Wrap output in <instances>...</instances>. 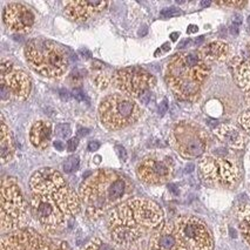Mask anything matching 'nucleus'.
Instances as JSON below:
<instances>
[{"label":"nucleus","mask_w":250,"mask_h":250,"mask_svg":"<svg viewBox=\"0 0 250 250\" xmlns=\"http://www.w3.org/2000/svg\"><path fill=\"white\" fill-rule=\"evenodd\" d=\"M54 134L55 136L60 139H68L72 134V129L71 126L68 124H59L55 126L54 129Z\"/></svg>","instance_id":"bb28decb"},{"label":"nucleus","mask_w":250,"mask_h":250,"mask_svg":"<svg viewBox=\"0 0 250 250\" xmlns=\"http://www.w3.org/2000/svg\"><path fill=\"white\" fill-rule=\"evenodd\" d=\"M214 134L221 144L232 149H242L246 146V136L232 125H220L214 129Z\"/></svg>","instance_id":"a211bd4d"},{"label":"nucleus","mask_w":250,"mask_h":250,"mask_svg":"<svg viewBox=\"0 0 250 250\" xmlns=\"http://www.w3.org/2000/svg\"><path fill=\"white\" fill-rule=\"evenodd\" d=\"M197 30H199V27H197L196 25H189V27H188V30H187V33H188V34L196 33Z\"/></svg>","instance_id":"c03bdc74"},{"label":"nucleus","mask_w":250,"mask_h":250,"mask_svg":"<svg viewBox=\"0 0 250 250\" xmlns=\"http://www.w3.org/2000/svg\"><path fill=\"white\" fill-rule=\"evenodd\" d=\"M32 81L24 69L2 57L0 61V97L4 101H25L30 97Z\"/></svg>","instance_id":"9d476101"},{"label":"nucleus","mask_w":250,"mask_h":250,"mask_svg":"<svg viewBox=\"0 0 250 250\" xmlns=\"http://www.w3.org/2000/svg\"><path fill=\"white\" fill-rule=\"evenodd\" d=\"M165 225V214L156 202L133 197L108 215V230L113 243L125 250H135L147 236Z\"/></svg>","instance_id":"f03ea898"},{"label":"nucleus","mask_w":250,"mask_h":250,"mask_svg":"<svg viewBox=\"0 0 250 250\" xmlns=\"http://www.w3.org/2000/svg\"><path fill=\"white\" fill-rule=\"evenodd\" d=\"M181 14V11L176 7H168V8H164L160 13V16L162 18H173V17H179Z\"/></svg>","instance_id":"c85d7f7f"},{"label":"nucleus","mask_w":250,"mask_h":250,"mask_svg":"<svg viewBox=\"0 0 250 250\" xmlns=\"http://www.w3.org/2000/svg\"><path fill=\"white\" fill-rule=\"evenodd\" d=\"M180 37V33L179 32H175V33H171L170 34V39H171V42H176L177 40V38Z\"/></svg>","instance_id":"49530a36"},{"label":"nucleus","mask_w":250,"mask_h":250,"mask_svg":"<svg viewBox=\"0 0 250 250\" xmlns=\"http://www.w3.org/2000/svg\"><path fill=\"white\" fill-rule=\"evenodd\" d=\"M189 43H190V40L187 39V40H185V42H182L181 43H180L179 47L180 48H183V47H186V46H187V45H189Z\"/></svg>","instance_id":"de8ad7c7"},{"label":"nucleus","mask_w":250,"mask_h":250,"mask_svg":"<svg viewBox=\"0 0 250 250\" xmlns=\"http://www.w3.org/2000/svg\"><path fill=\"white\" fill-rule=\"evenodd\" d=\"M200 173L208 186L217 188H234L241 179L237 156L225 146L208 150L200 160Z\"/></svg>","instance_id":"423d86ee"},{"label":"nucleus","mask_w":250,"mask_h":250,"mask_svg":"<svg viewBox=\"0 0 250 250\" xmlns=\"http://www.w3.org/2000/svg\"><path fill=\"white\" fill-rule=\"evenodd\" d=\"M210 67L196 52H181L173 55L166 67V83L176 98L185 101H196Z\"/></svg>","instance_id":"20e7f679"},{"label":"nucleus","mask_w":250,"mask_h":250,"mask_svg":"<svg viewBox=\"0 0 250 250\" xmlns=\"http://www.w3.org/2000/svg\"><path fill=\"white\" fill-rule=\"evenodd\" d=\"M28 66L38 74L48 79H60L67 72L69 58L66 49L53 40L32 39L25 46Z\"/></svg>","instance_id":"39448f33"},{"label":"nucleus","mask_w":250,"mask_h":250,"mask_svg":"<svg viewBox=\"0 0 250 250\" xmlns=\"http://www.w3.org/2000/svg\"><path fill=\"white\" fill-rule=\"evenodd\" d=\"M232 24L240 26L241 24H242V17H241L240 14H235L234 19H232Z\"/></svg>","instance_id":"58836bf2"},{"label":"nucleus","mask_w":250,"mask_h":250,"mask_svg":"<svg viewBox=\"0 0 250 250\" xmlns=\"http://www.w3.org/2000/svg\"><path fill=\"white\" fill-rule=\"evenodd\" d=\"M167 110H168V101L167 99H164V101H162L159 106V114L164 115Z\"/></svg>","instance_id":"c9c22d12"},{"label":"nucleus","mask_w":250,"mask_h":250,"mask_svg":"<svg viewBox=\"0 0 250 250\" xmlns=\"http://www.w3.org/2000/svg\"><path fill=\"white\" fill-rule=\"evenodd\" d=\"M114 73H110L109 69H107L106 65L101 61L94 60L91 66V78L94 85L100 89H106L113 83Z\"/></svg>","instance_id":"5701e85b"},{"label":"nucleus","mask_w":250,"mask_h":250,"mask_svg":"<svg viewBox=\"0 0 250 250\" xmlns=\"http://www.w3.org/2000/svg\"><path fill=\"white\" fill-rule=\"evenodd\" d=\"M79 54L81 55V57H83V58H86V59H89V58H91L92 57V53H91V52H89L88 51V49H80V51H79Z\"/></svg>","instance_id":"4c0bfd02"},{"label":"nucleus","mask_w":250,"mask_h":250,"mask_svg":"<svg viewBox=\"0 0 250 250\" xmlns=\"http://www.w3.org/2000/svg\"><path fill=\"white\" fill-rule=\"evenodd\" d=\"M231 66L235 80L246 94L247 104L250 107V60L236 57L231 60Z\"/></svg>","instance_id":"aec40b11"},{"label":"nucleus","mask_w":250,"mask_h":250,"mask_svg":"<svg viewBox=\"0 0 250 250\" xmlns=\"http://www.w3.org/2000/svg\"><path fill=\"white\" fill-rule=\"evenodd\" d=\"M0 250H52V242L34 229L22 228L2 236Z\"/></svg>","instance_id":"4468645a"},{"label":"nucleus","mask_w":250,"mask_h":250,"mask_svg":"<svg viewBox=\"0 0 250 250\" xmlns=\"http://www.w3.org/2000/svg\"><path fill=\"white\" fill-rule=\"evenodd\" d=\"M142 115V109L134 99L122 93L107 95L99 106V118L104 128L120 130L132 126Z\"/></svg>","instance_id":"6e6552de"},{"label":"nucleus","mask_w":250,"mask_h":250,"mask_svg":"<svg viewBox=\"0 0 250 250\" xmlns=\"http://www.w3.org/2000/svg\"><path fill=\"white\" fill-rule=\"evenodd\" d=\"M203 42H205V37L201 36V37L197 38L195 42H194V45H195V46H201Z\"/></svg>","instance_id":"a18cd8bd"},{"label":"nucleus","mask_w":250,"mask_h":250,"mask_svg":"<svg viewBox=\"0 0 250 250\" xmlns=\"http://www.w3.org/2000/svg\"><path fill=\"white\" fill-rule=\"evenodd\" d=\"M238 27H240V26L231 24L230 28H229V31H230V33L232 34V36H237V34H238Z\"/></svg>","instance_id":"79ce46f5"},{"label":"nucleus","mask_w":250,"mask_h":250,"mask_svg":"<svg viewBox=\"0 0 250 250\" xmlns=\"http://www.w3.org/2000/svg\"><path fill=\"white\" fill-rule=\"evenodd\" d=\"M2 21L10 31L20 34L30 33L36 22V17L21 2H10L2 11Z\"/></svg>","instance_id":"2eb2a0df"},{"label":"nucleus","mask_w":250,"mask_h":250,"mask_svg":"<svg viewBox=\"0 0 250 250\" xmlns=\"http://www.w3.org/2000/svg\"><path fill=\"white\" fill-rule=\"evenodd\" d=\"M52 250H72L65 242H52Z\"/></svg>","instance_id":"72a5a7b5"},{"label":"nucleus","mask_w":250,"mask_h":250,"mask_svg":"<svg viewBox=\"0 0 250 250\" xmlns=\"http://www.w3.org/2000/svg\"><path fill=\"white\" fill-rule=\"evenodd\" d=\"M69 81H71V83L77 86V88H80L79 86L83 83V75L79 73V71H73L69 75Z\"/></svg>","instance_id":"c756f323"},{"label":"nucleus","mask_w":250,"mask_h":250,"mask_svg":"<svg viewBox=\"0 0 250 250\" xmlns=\"http://www.w3.org/2000/svg\"><path fill=\"white\" fill-rule=\"evenodd\" d=\"M148 250H190L174 223H165L149 237Z\"/></svg>","instance_id":"dca6fc26"},{"label":"nucleus","mask_w":250,"mask_h":250,"mask_svg":"<svg viewBox=\"0 0 250 250\" xmlns=\"http://www.w3.org/2000/svg\"><path fill=\"white\" fill-rule=\"evenodd\" d=\"M30 141L34 148L39 150H46L51 146L52 125L46 120L36 121L30 130Z\"/></svg>","instance_id":"6ab92c4d"},{"label":"nucleus","mask_w":250,"mask_h":250,"mask_svg":"<svg viewBox=\"0 0 250 250\" xmlns=\"http://www.w3.org/2000/svg\"><path fill=\"white\" fill-rule=\"evenodd\" d=\"M169 49H170V45H169V43H168V42H166L165 45L162 46V48H161V49H159V51H156L155 55H158L159 53H161L162 51H164V52H167V51H169Z\"/></svg>","instance_id":"37998d69"},{"label":"nucleus","mask_w":250,"mask_h":250,"mask_svg":"<svg viewBox=\"0 0 250 250\" xmlns=\"http://www.w3.org/2000/svg\"><path fill=\"white\" fill-rule=\"evenodd\" d=\"M210 1H201V7H208L210 6Z\"/></svg>","instance_id":"3c124183"},{"label":"nucleus","mask_w":250,"mask_h":250,"mask_svg":"<svg viewBox=\"0 0 250 250\" xmlns=\"http://www.w3.org/2000/svg\"><path fill=\"white\" fill-rule=\"evenodd\" d=\"M174 226L190 250H213L214 241L207 225L199 217L182 215L174 221Z\"/></svg>","instance_id":"ddd939ff"},{"label":"nucleus","mask_w":250,"mask_h":250,"mask_svg":"<svg viewBox=\"0 0 250 250\" xmlns=\"http://www.w3.org/2000/svg\"><path fill=\"white\" fill-rule=\"evenodd\" d=\"M170 145L182 158L196 159L207 153L208 133L201 126L190 121H181L170 132Z\"/></svg>","instance_id":"1a4fd4ad"},{"label":"nucleus","mask_w":250,"mask_h":250,"mask_svg":"<svg viewBox=\"0 0 250 250\" xmlns=\"http://www.w3.org/2000/svg\"><path fill=\"white\" fill-rule=\"evenodd\" d=\"M115 152H116V154H118V156L120 158V160H122V161H126V160H127V152H126V149H125V147L120 146V145H116Z\"/></svg>","instance_id":"2f4dec72"},{"label":"nucleus","mask_w":250,"mask_h":250,"mask_svg":"<svg viewBox=\"0 0 250 250\" xmlns=\"http://www.w3.org/2000/svg\"><path fill=\"white\" fill-rule=\"evenodd\" d=\"M108 6L107 1H94V0H83V1H66L63 5V12L69 20L74 22H85L97 14L101 13Z\"/></svg>","instance_id":"f3484780"},{"label":"nucleus","mask_w":250,"mask_h":250,"mask_svg":"<svg viewBox=\"0 0 250 250\" xmlns=\"http://www.w3.org/2000/svg\"><path fill=\"white\" fill-rule=\"evenodd\" d=\"M175 164L171 156L164 153H150L141 160L136 168L138 177L146 185L159 186L169 182L174 176Z\"/></svg>","instance_id":"f8f14e48"},{"label":"nucleus","mask_w":250,"mask_h":250,"mask_svg":"<svg viewBox=\"0 0 250 250\" xmlns=\"http://www.w3.org/2000/svg\"><path fill=\"white\" fill-rule=\"evenodd\" d=\"M193 169H194V165L193 164H189L187 166V167H186V171H187V173H190V171H193Z\"/></svg>","instance_id":"09e8293b"},{"label":"nucleus","mask_w":250,"mask_h":250,"mask_svg":"<svg viewBox=\"0 0 250 250\" xmlns=\"http://www.w3.org/2000/svg\"><path fill=\"white\" fill-rule=\"evenodd\" d=\"M113 85L122 94L132 99H140L152 92L156 85L154 75L141 67H128L116 71L113 77Z\"/></svg>","instance_id":"9b49d317"},{"label":"nucleus","mask_w":250,"mask_h":250,"mask_svg":"<svg viewBox=\"0 0 250 250\" xmlns=\"http://www.w3.org/2000/svg\"><path fill=\"white\" fill-rule=\"evenodd\" d=\"M1 119V132H0V162L1 165H6L12 161L14 153H16V146H14L13 136L11 133L10 127L5 121L4 115L0 116Z\"/></svg>","instance_id":"4be33fe9"},{"label":"nucleus","mask_w":250,"mask_h":250,"mask_svg":"<svg viewBox=\"0 0 250 250\" xmlns=\"http://www.w3.org/2000/svg\"><path fill=\"white\" fill-rule=\"evenodd\" d=\"M133 183L121 173L112 169H99L86 177L79 188L81 202L85 205L89 220L97 221L104 214L129 200Z\"/></svg>","instance_id":"7ed1b4c3"},{"label":"nucleus","mask_w":250,"mask_h":250,"mask_svg":"<svg viewBox=\"0 0 250 250\" xmlns=\"http://www.w3.org/2000/svg\"><path fill=\"white\" fill-rule=\"evenodd\" d=\"M31 211L48 232L59 231L81 210L80 196L53 168H42L30 179Z\"/></svg>","instance_id":"f257e3e1"},{"label":"nucleus","mask_w":250,"mask_h":250,"mask_svg":"<svg viewBox=\"0 0 250 250\" xmlns=\"http://www.w3.org/2000/svg\"><path fill=\"white\" fill-rule=\"evenodd\" d=\"M238 228L248 246L250 247V205H240L236 208Z\"/></svg>","instance_id":"b1692460"},{"label":"nucleus","mask_w":250,"mask_h":250,"mask_svg":"<svg viewBox=\"0 0 250 250\" xmlns=\"http://www.w3.org/2000/svg\"><path fill=\"white\" fill-rule=\"evenodd\" d=\"M60 97H61V99H62L63 101H65V100H69V97H71V95H69V93L66 91V89H61V91H60Z\"/></svg>","instance_id":"a19ab883"},{"label":"nucleus","mask_w":250,"mask_h":250,"mask_svg":"<svg viewBox=\"0 0 250 250\" xmlns=\"http://www.w3.org/2000/svg\"><path fill=\"white\" fill-rule=\"evenodd\" d=\"M99 148H100V144H99L98 141H91L88 144V150H89V152H95V150H98Z\"/></svg>","instance_id":"e433bc0d"},{"label":"nucleus","mask_w":250,"mask_h":250,"mask_svg":"<svg viewBox=\"0 0 250 250\" xmlns=\"http://www.w3.org/2000/svg\"><path fill=\"white\" fill-rule=\"evenodd\" d=\"M247 53H248V55L250 57V42L247 45Z\"/></svg>","instance_id":"603ef678"},{"label":"nucleus","mask_w":250,"mask_h":250,"mask_svg":"<svg viewBox=\"0 0 250 250\" xmlns=\"http://www.w3.org/2000/svg\"><path fill=\"white\" fill-rule=\"evenodd\" d=\"M248 24H249V25H250V16H249V17H248Z\"/></svg>","instance_id":"864d4df0"},{"label":"nucleus","mask_w":250,"mask_h":250,"mask_svg":"<svg viewBox=\"0 0 250 250\" xmlns=\"http://www.w3.org/2000/svg\"><path fill=\"white\" fill-rule=\"evenodd\" d=\"M83 250H118L114 244H112L108 241L104 240L101 237H95L92 241H89L86 244V247Z\"/></svg>","instance_id":"393cba45"},{"label":"nucleus","mask_w":250,"mask_h":250,"mask_svg":"<svg viewBox=\"0 0 250 250\" xmlns=\"http://www.w3.org/2000/svg\"><path fill=\"white\" fill-rule=\"evenodd\" d=\"M216 5L219 6H227V7H235V8H241L246 6V1H217Z\"/></svg>","instance_id":"7c9ffc66"},{"label":"nucleus","mask_w":250,"mask_h":250,"mask_svg":"<svg viewBox=\"0 0 250 250\" xmlns=\"http://www.w3.org/2000/svg\"><path fill=\"white\" fill-rule=\"evenodd\" d=\"M53 146L57 148V150H60V152L65 149V145H63L62 141H54Z\"/></svg>","instance_id":"ea45409f"},{"label":"nucleus","mask_w":250,"mask_h":250,"mask_svg":"<svg viewBox=\"0 0 250 250\" xmlns=\"http://www.w3.org/2000/svg\"><path fill=\"white\" fill-rule=\"evenodd\" d=\"M78 145H79V139H78V138L69 139V141L67 142V150H68V152H74V150L78 148Z\"/></svg>","instance_id":"473e14b6"},{"label":"nucleus","mask_w":250,"mask_h":250,"mask_svg":"<svg viewBox=\"0 0 250 250\" xmlns=\"http://www.w3.org/2000/svg\"><path fill=\"white\" fill-rule=\"evenodd\" d=\"M73 97L77 99L78 101H83V99H85V94H83V89L77 88V87H75V88L73 89Z\"/></svg>","instance_id":"f704fd0d"},{"label":"nucleus","mask_w":250,"mask_h":250,"mask_svg":"<svg viewBox=\"0 0 250 250\" xmlns=\"http://www.w3.org/2000/svg\"><path fill=\"white\" fill-rule=\"evenodd\" d=\"M199 52L207 62H211V61L225 62L230 58L231 48L230 45L226 42L216 40V42H211L205 45L199 49Z\"/></svg>","instance_id":"412c9836"},{"label":"nucleus","mask_w":250,"mask_h":250,"mask_svg":"<svg viewBox=\"0 0 250 250\" xmlns=\"http://www.w3.org/2000/svg\"><path fill=\"white\" fill-rule=\"evenodd\" d=\"M238 124H240V126L242 127L244 132H247L248 134H250V110H248V112H244L240 115V118H238Z\"/></svg>","instance_id":"cd10ccee"},{"label":"nucleus","mask_w":250,"mask_h":250,"mask_svg":"<svg viewBox=\"0 0 250 250\" xmlns=\"http://www.w3.org/2000/svg\"><path fill=\"white\" fill-rule=\"evenodd\" d=\"M79 166H80L79 158H78V156H71V158H68L66 160L65 164H63V170H65V173L71 174L73 173V171H77L79 169Z\"/></svg>","instance_id":"a878e982"},{"label":"nucleus","mask_w":250,"mask_h":250,"mask_svg":"<svg viewBox=\"0 0 250 250\" xmlns=\"http://www.w3.org/2000/svg\"><path fill=\"white\" fill-rule=\"evenodd\" d=\"M169 189H170L171 191H173L174 194H179V190L176 189V187H175V186H174V185H170V186H169Z\"/></svg>","instance_id":"8fccbe9b"},{"label":"nucleus","mask_w":250,"mask_h":250,"mask_svg":"<svg viewBox=\"0 0 250 250\" xmlns=\"http://www.w3.org/2000/svg\"><path fill=\"white\" fill-rule=\"evenodd\" d=\"M0 229L14 232L22 229L27 221V203L16 177L4 176L0 188Z\"/></svg>","instance_id":"0eeeda50"}]
</instances>
